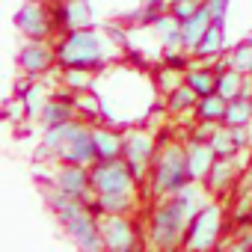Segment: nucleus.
Returning a JSON list of instances; mask_svg holds the SVG:
<instances>
[{
  "instance_id": "obj_35",
  "label": "nucleus",
  "mask_w": 252,
  "mask_h": 252,
  "mask_svg": "<svg viewBox=\"0 0 252 252\" xmlns=\"http://www.w3.org/2000/svg\"><path fill=\"white\" fill-rule=\"evenodd\" d=\"M249 104H252V98H249Z\"/></svg>"
},
{
  "instance_id": "obj_27",
  "label": "nucleus",
  "mask_w": 252,
  "mask_h": 252,
  "mask_svg": "<svg viewBox=\"0 0 252 252\" xmlns=\"http://www.w3.org/2000/svg\"><path fill=\"white\" fill-rule=\"evenodd\" d=\"M184 83H190L199 98L217 92V74H214L211 68H190V71L184 74Z\"/></svg>"
},
{
  "instance_id": "obj_34",
  "label": "nucleus",
  "mask_w": 252,
  "mask_h": 252,
  "mask_svg": "<svg viewBox=\"0 0 252 252\" xmlns=\"http://www.w3.org/2000/svg\"><path fill=\"white\" fill-rule=\"evenodd\" d=\"M249 193H252V184H249Z\"/></svg>"
},
{
  "instance_id": "obj_24",
  "label": "nucleus",
  "mask_w": 252,
  "mask_h": 252,
  "mask_svg": "<svg viewBox=\"0 0 252 252\" xmlns=\"http://www.w3.org/2000/svg\"><path fill=\"white\" fill-rule=\"evenodd\" d=\"M243 71H234V68H222L217 71V92L228 101V98H237L243 92Z\"/></svg>"
},
{
  "instance_id": "obj_18",
  "label": "nucleus",
  "mask_w": 252,
  "mask_h": 252,
  "mask_svg": "<svg viewBox=\"0 0 252 252\" xmlns=\"http://www.w3.org/2000/svg\"><path fill=\"white\" fill-rule=\"evenodd\" d=\"M211 24H214V18H211V12H208L205 3H202L199 12H193L187 21H181V42H184V51H193Z\"/></svg>"
},
{
  "instance_id": "obj_1",
  "label": "nucleus",
  "mask_w": 252,
  "mask_h": 252,
  "mask_svg": "<svg viewBox=\"0 0 252 252\" xmlns=\"http://www.w3.org/2000/svg\"><path fill=\"white\" fill-rule=\"evenodd\" d=\"M39 160H54V163H80L92 166L98 160L95 155V140H92V125L86 119H71L60 128H45L42 143L36 149Z\"/></svg>"
},
{
  "instance_id": "obj_32",
  "label": "nucleus",
  "mask_w": 252,
  "mask_h": 252,
  "mask_svg": "<svg viewBox=\"0 0 252 252\" xmlns=\"http://www.w3.org/2000/svg\"><path fill=\"white\" fill-rule=\"evenodd\" d=\"M143 6H146V9H158V12H163V9L169 6V0H143Z\"/></svg>"
},
{
  "instance_id": "obj_23",
  "label": "nucleus",
  "mask_w": 252,
  "mask_h": 252,
  "mask_svg": "<svg viewBox=\"0 0 252 252\" xmlns=\"http://www.w3.org/2000/svg\"><path fill=\"white\" fill-rule=\"evenodd\" d=\"M234 172H237V169H234V160H231V158H217L205 181H208L211 190H225V187L234 181Z\"/></svg>"
},
{
  "instance_id": "obj_16",
  "label": "nucleus",
  "mask_w": 252,
  "mask_h": 252,
  "mask_svg": "<svg viewBox=\"0 0 252 252\" xmlns=\"http://www.w3.org/2000/svg\"><path fill=\"white\" fill-rule=\"evenodd\" d=\"M214 160H217V155H214L208 140H193L187 146V166H190V178L193 181H205L211 166H214Z\"/></svg>"
},
{
  "instance_id": "obj_13",
  "label": "nucleus",
  "mask_w": 252,
  "mask_h": 252,
  "mask_svg": "<svg viewBox=\"0 0 252 252\" xmlns=\"http://www.w3.org/2000/svg\"><path fill=\"white\" fill-rule=\"evenodd\" d=\"M51 184L60 187V190L68 193V196H77V199H86V202L92 199L89 166H80V163H57Z\"/></svg>"
},
{
  "instance_id": "obj_17",
  "label": "nucleus",
  "mask_w": 252,
  "mask_h": 252,
  "mask_svg": "<svg viewBox=\"0 0 252 252\" xmlns=\"http://www.w3.org/2000/svg\"><path fill=\"white\" fill-rule=\"evenodd\" d=\"M92 140H95V155H98V160L122 158L125 134H119V131L107 128V125H92Z\"/></svg>"
},
{
  "instance_id": "obj_3",
  "label": "nucleus",
  "mask_w": 252,
  "mask_h": 252,
  "mask_svg": "<svg viewBox=\"0 0 252 252\" xmlns=\"http://www.w3.org/2000/svg\"><path fill=\"white\" fill-rule=\"evenodd\" d=\"M187 222H190V214L181 205V199L178 196H166V202H160L152 211V220H149V243L158 246V249L181 246L184 243V234H187Z\"/></svg>"
},
{
  "instance_id": "obj_31",
  "label": "nucleus",
  "mask_w": 252,
  "mask_h": 252,
  "mask_svg": "<svg viewBox=\"0 0 252 252\" xmlns=\"http://www.w3.org/2000/svg\"><path fill=\"white\" fill-rule=\"evenodd\" d=\"M205 6H208L211 18H214L217 24H222V18H225V6H228V0H205Z\"/></svg>"
},
{
  "instance_id": "obj_22",
  "label": "nucleus",
  "mask_w": 252,
  "mask_h": 252,
  "mask_svg": "<svg viewBox=\"0 0 252 252\" xmlns=\"http://www.w3.org/2000/svg\"><path fill=\"white\" fill-rule=\"evenodd\" d=\"M222 122L228 125V128H243V125H249L252 122V104H249V98H243V95L228 98Z\"/></svg>"
},
{
  "instance_id": "obj_7",
  "label": "nucleus",
  "mask_w": 252,
  "mask_h": 252,
  "mask_svg": "<svg viewBox=\"0 0 252 252\" xmlns=\"http://www.w3.org/2000/svg\"><path fill=\"white\" fill-rule=\"evenodd\" d=\"M220 228H222V208L220 205H205L190 217L181 246H187V249H211V246H217Z\"/></svg>"
},
{
  "instance_id": "obj_21",
  "label": "nucleus",
  "mask_w": 252,
  "mask_h": 252,
  "mask_svg": "<svg viewBox=\"0 0 252 252\" xmlns=\"http://www.w3.org/2000/svg\"><path fill=\"white\" fill-rule=\"evenodd\" d=\"M225 98L220 92H211V95H202L199 104H196V119L199 122H222L225 116Z\"/></svg>"
},
{
  "instance_id": "obj_10",
  "label": "nucleus",
  "mask_w": 252,
  "mask_h": 252,
  "mask_svg": "<svg viewBox=\"0 0 252 252\" xmlns=\"http://www.w3.org/2000/svg\"><path fill=\"white\" fill-rule=\"evenodd\" d=\"M98 225H101L104 249L128 252L137 246V225L128 220V214H104V217H98Z\"/></svg>"
},
{
  "instance_id": "obj_8",
  "label": "nucleus",
  "mask_w": 252,
  "mask_h": 252,
  "mask_svg": "<svg viewBox=\"0 0 252 252\" xmlns=\"http://www.w3.org/2000/svg\"><path fill=\"white\" fill-rule=\"evenodd\" d=\"M18 68L27 77H45L57 65V42L54 39H27L18 51Z\"/></svg>"
},
{
  "instance_id": "obj_28",
  "label": "nucleus",
  "mask_w": 252,
  "mask_h": 252,
  "mask_svg": "<svg viewBox=\"0 0 252 252\" xmlns=\"http://www.w3.org/2000/svg\"><path fill=\"white\" fill-rule=\"evenodd\" d=\"M225 63H228V68H234V71H243V74H249V68H252V42L246 39L243 45H237V48L231 51V57H228Z\"/></svg>"
},
{
  "instance_id": "obj_29",
  "label": "nucleus",
  "mask_w": 252,
  "mask_h": 252,
  "mask_svg": "<svg viewBox=\"0 0 252 252\" xmlns=\"http://www.w3.org/2000/svg\"><path fill=\"white\" fill-rule=\"evenodd\" d=\"M208 143H211V149H214L217 158H231V155L237 152V143H234L231 131H214Z\"/></svg>"
},
{
  "instance_id": "obj_4",
  "label": "nucleus",
  "mask_w": 252,
  "mask_h": 252,
  "mask_svg": "<svg viewBox=\"0 0 252 252\" xmlns=\"http://www.w3.org/2000/svg\"><path fill=\"white\" fill-rule=\"evenodd\" d=\"M152 193L155 196H172L178 193L184 184H190V166H187V149H181L178 143L160 149L152 160Z\"/></svg>"
},
{
  "instance_id": "obj_26",
  "label": "nucleus",
  "mask_w": 252,
  "mask_h": 252,
  "mask_svg": "<svg viewBox=\"0 0 252 252\" xmlns=\"http://www.w3.org/2000/svg\"><path fill=\"white\" fill-rule=\"evenodd\" d=\"M222 51V24H211L208 30H205V36L199 39V45L193 48V54L196 57H217Z\"/></svg>"
},
{
  "instance_id": "obj_36",
  "label": "nucleus",
  "mask_w": 252,
  "mask_h": 252,
  "mask_svg": "<svg viewBox=\"0 0 252 252\" xmlns=\"http://www.w3.org/2000/svg\"><path fill=\"white\" fill-rule=\"evenodd\" d=\"M249 74H252V68H249Z\"/></svg>"
},
{
  "instance_id": "obj_15",
  "label": "nucleus",
  "mask_w": 252,
  "mask_h": 252,
  "mask_svg": "<svg viewBox=\"0 0 252 252\" xmlns=\"http://www.w3.org/2000/svg\"><path fill=\"white\" fill-rule=\"evenodd\" d=\"M134 205H137L134 190L131 193H92V199H89V211L95 217H104V214H128Z\"/></svg>"
},
{
  "instance_id": "obj_20",
  "label": "nucleus",
  "mask_w": 252,
  "mask_h": 252,
  "mask_svg": "<svg viewBox=\"0 0 252 252\" xmlns=\"http://www.w3.org/2000/svg\"><path fill=\"white\" fill-rule=\"evenodd\" d=\"M45 101H48V95H45V86L39 83V77H33V83H21V107L27 110L30 119H39Z\"/></svg>"
},
{
  "instance_id": "obj_25",
  "label": "nucleus",
  "mask_w": 252,
  "mask_h": 252,
  "mask_svg": "<svg viewBox=\"0 0 252 252\" xmlns=\"http://www.w3.org/2000/svg\"><path fill=\"white\" fill-rule=\"evenodd\" d=\"M166 104H169L172 113H184V110H193V107L199 104V95H196V89H193L190 83H178L175 89H169Z\"/></svg>"
},
{
  "instance_id": "obj_6",
  "label": "nucleus",
  "mask_w": 252,
  "mask_h": 252,
  "mask_svg": "<svg viewBox=\"0 0 252 252\" xmlns=\"http://www.w3.org/2000/svg\"><path fill=\"white\" fill-rule=\"evenodd\" d=\"M15 30L24 39H54L57 24H54V9L48 0H24L15 12Z\"/></svg>"
},
{
  "instance_id": "obj_9",
  "label": "nucleus",
  "mask_w": 252,
  "mask_h": 252,
  "mask_svg": "<svg viewBox=\"0 0 252 252\" xmlns=\"http://www.w3.org/2000/svg\"><path fill=\"white\" fill-rule=\"evenodd\" d=\"M155 155H158V146H155V137H152V134H146V131H140V128H131L128 134H125L122 158H125V163L131 166V172H134L137 181L146 178V172L152 169Z\"/></svg>"
},
{
  "instance_id": "obj_33",
  "label": "nucleus",
  "mask_w": 252,
  "mask_h": 252,
  "mask_svg": "<svg viewBox=\"0 0 252 252\" xmlns=\"http://www.w3.org/2000/svg\"><path fill=\"white\" fill-rule=\"evenodd\" d=\"M246 39H249V42H252V33H249V36H246Z\"/></svg>"
},
{
  "instance_id": "obj_19",
  "label": "nucleus",
  "mask_w": 252,
  "mask_h": 252,
  "mask_svg": "<svg viewBox=\"0 0 252 252\" xmlns=\"http://www.w3.org/2000/svg\"><path fill=\"white\" fill-rule=\"evenodd\" d=\"M95 74L98 71L92 68H60V83L65 86V92L80 95V92L95 89Z\"/></svg>"
},
{
  "instance_id": "obj_30",
  "label": "nucleus",
  "mask_w": 252,
  "mask_h": 252,
  "mask_svg": "<svg viewBox=\"0 0 252 252\" xmlns=\"http://www.w3.org/2000/svg\"><path fill=\"white\" fill-rule=\"evenodd\" d=\"M205 0H169V12L178 18V21H187L193 12H199V6Z\"/></svg>"
},
{
  "instance_id": "obj_2",
  "label": "nucleus",
  "mask_w": 252,
  "mask_h": 252,
  "mask_svg": "<svg viewBox=\"0 0 252 252\" xmlns=\"http://www.w3.org/2000/svg\"><path fill=\"white\" fill-rule=\"evenodd\" d=\"M113 39L104 30L80 27L60 33L57 39V65L60 68H92L104 71L113 63Z\"/></svg>"
},
{
  "instance_id": "obj_11",
  "label": "nucleus",
  "mask_w": 252,
  "mask_h": 252,
  "mask_svg": "<svg viewBox=\"0 0 252 252\" xmlns=\"http://www.w3.org/2000/svg\"><path fill=\"white\" fill-rule=\"evenodd\" d=\"M65 237L77 246V249H86V252H98L104 249V237H101V225H98V217L92 211H83L80 217H74L71 222L63 225Z\"/></svg>"
},
{
  "instance_id": "obj_14",
  "label": "nucleus",
  "mask_w": 252,
  "mask_h": 252,
  "mask_svg": "<svg viewBox=\"0 0 252 252\" xmlns=\"http://www.w3.org/2000/svg\"><path fill=\"white\" fill-rule=\"evenodd\" d=\"M77 119V104H74V95L71 92H60V95H51L39 113V122H42V131L45 128H60V125Z\"/></svg>"
},
{
  "instance_id": "obj_12",
  "label": "nucleus",
  "mask_w": 252,
  "mask_h": 252,
  "mask_svg": "<svg viewBox=\"0 0 252 252\" xmlns=\"http://www.w3.org/2000/svg\"><path fill=\"white\" fill-rule=\"evenodd\" d=\"M54 24H57V36L68 33V30H80V27H92V6L89 0H54Z\"/></svg>"
},
{
  "instance_id": "obj_5",
  "label": "nucleus",
  "mask_w": 252,
  "mask_h": 252,
  "mask_svg": "<svg viewBox=\"0 0 252 252\" xmlns=\"http://www.w3.org/2000/svg\"><path fill=\"white\" fill-rule=\"evenodd\" d=\"M89 184L92 193H131L137 190V178L125 158H110V160H95L89 166Z\"/></svg>"
}]
</instances>
